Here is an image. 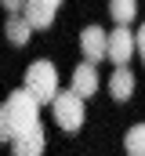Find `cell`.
Masks as SVG:
<instances>
[{
  "mask_svg": "<svg viewBox=\"0 0 145 156\" xmlns=\"http://www.w3.org/2000/svg\"><path fill=\"white\" fill-rule=\"evenodd\" d=\"M138 55H142V62H145V22H142V29H138Z\"/></svg>",
  "mask_w": 145,
  "mask_h": 156,
  "instance_id": "5bb4252c",
  "label": "cell"
},
{
  "mask_svg": "<svg viewBox=\"0 0 145 156\" xmlns=\"http://www.w3.org/2000/svg\"><path fill=\"white\" fill-rule=\"evenodd\" d=\"M40 123V102L29 87H18L4 98V109H0V138L15 142L18 134H26L29 127Z\"/></svg>",
  "mask_w": 145,
  "mask_h": 156,
  "instance_id": "6da1fadb",
  "label": "cell"
},
{
  "mask_svg": "<svg viewBox=\"0 0 145 156\" xmlns=\"http://www.w3.org/2000/svg\"><path fill=\"white\" fill-rule=\"evenodd\" d=\"M4 33H7V40H11V47H22V44H29V37H33V26H29L26 15H7Z\"/></svg>",
  "mask_w": 145,
  "mask_h": 156,
  "instance_id": "30bf717a",
  "label": "cell"
},
{
  "mask_svg": "<svg viewBox=\"0 0 145 156\" xmlns=\"http://www.w3.org/2000/svg\"><path fill=\"white\" fill-rule=\"evenodd\" d=\"M134 87H138V80H134V73H131L127 66H116V69H112V76H109V94H112L116 102H131Z\"/></svg>",
  "mask_w": 145,
  "mask_h": 156,
  "instance_id": "ba28073f",
  "label": "cell"
},
{
  "mask_svg": "<svg viewBox=\"0 0 145 156\" xmlns=\"http://www.w3.org/2000/svg\"><path fill=\"white\" fill-rule=\"evenodd\" d=\"M22 87L33 91L40 105H51V102L58 98V69H55L47 58H40V62H33V66L26 69V83H22Z\"/></svg>",
  "mask_w": 145,
  "mask_h": 156,
  "instance_id": "7a4b0ae2",
  "label": "cell"
},
{
  "mask_svg": "<svg viewBox=\"0 0 145 156\" xmlns=\"http://www.w3.org/2000/svg\"><path fill=\"white\" fill-rule=\"evenodd\" d=\"M83 98L76 94V91H58V98L51 102V116H55V123L65 131V134H76L80 127H83Z\"/></svg>",
  "mask_w": 145,
  "mask_h": 156,
  "instance_id": "3957f363",
  "label": "cell"
},
{
  "mask_svg": "<svg viewBox=\"0 0 145 156\" xmlns=\"http://www.w3.org/2000/svg\"><path fill=\"white\" fill-rule=\"evenodd\" d=\"M123 149H127V156H145V123H134V127L127 131Z\"/></svg>",
  "mask_w": 145,
  "mask_h": 156,
  "instance_id": "7c38bea8",
  "label": "cell"
},
{
  "mask_svg": "<svg viewBox=\"0 0 145 156\" xmlns=\"http://www.w3.org/2000/svg\"><path fill=\"white\" fill-rule=\"evenodd\" d=\"M72 91L80 94V98H94V91H98V69H94V62H80L76 69H72Z\"/></svg>",
  "mask_w": 145,
  "mask_h": 156,
  "instance_id": "52a82bcc",
  "label": "cell"
},
{
  "mask_svg": "<svg viewBox=\"0 0 145 156\" xmlns=\"http://www.w3.org/2000/svg\"><path fill=\"white\" fill-rule=\"evenodd\" d=\"M109 15L116 26H131L138 15V0H109Z\"/></svg>",
  "mask_w": 145,
  "mask_h": 156,
  "instance_id": "8fae6325",
  "label": "cell"
},
{
  "mask_svg": "<svg viewBox=\"0 0 145 156\" xmlns=\"http://www.w3.org/2000/svg\"><path fill=\"white\" fill-rule=\"evenodd\" d=\"M47 4H55V7H58V4H62V0H47Z\"/></svg>",
  "mask_w": 145,
  "mask_h": 156,
  "instance_id": "9a60e30c",
  "label": "cell"
},
{
  "mask_svg": "<svg viewBox=\"0 0 145 156\" xmlns=\"http://www.w3.org/2000/svg\"><path fill=\"white\" fill-rule=\"evenodd\" d=\"M22 7H26V0H4V11L7 15H22Z\"/></svg>",
  "mask_w": 145,
  "mask_h": 156,
  "instance_id": "4fadbf2b",
  "label": "cell"
},
{
  "mask_svg": "<svg viewBox=\"0 0 145 156\" xmlns=\"http://www.w3.org/2000/svg\"><path fill=\"white\" fill-rule=\"evenodd\" d=\"M80 51H83V58L87 62H102V58H109V33L102 29V26H87L83 33H80Z\"/></svg>",
  "mask_w": 145,
  "mask_h": 156,
  "instance_id": "5b68a950",
  "label": "cell"
},
{
  "mask_svg": "<svg viewBox=\"0 0 145 156\" xmlns=\"http://www.w3.org/2000/svg\"><path fill=\"white\" fill-rule=\"evenodd\" d=\"M22 15L29 18L33 29H51L55 26V4H47V0H26Z\"/></svg>",
  "mask_w": 145,
  "mask_h": 156,
  "instance_id": "9c48e42d",
  "label": "cell"
},
{
  "mask_svg": "<svg viewBox=\"0 0 145 156\" xmlns=\"http://www.w3.org/2000/svg\"><path fill=\"white\" fill-rule=\"evenodd\" d=\"M44 149H47V134H44L40 123L11 142V156H44Z\"/></svg>",
  "mask_w": 145,
  "mask_h": 156,
  "instance_id": "8992f818",
  "label": "cell"
},
{
  "mask_svg": "<svg viewBox=\"0 0 145 156\" xmlns=\"http://www.w3.org/2000/svg\"><path fill=\"white\" fill-rule=\"evenodd\" d=\"M134 51H138V33H131L127 26H116V29L109 33V58H112L116 66H127Z\"/></svg>",
  "mask_w": 145,
  "mask_h": 156,
  "instance_id": "277c9868",
  "label": "cell"
}]
</instances>
